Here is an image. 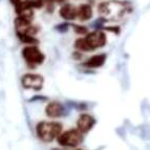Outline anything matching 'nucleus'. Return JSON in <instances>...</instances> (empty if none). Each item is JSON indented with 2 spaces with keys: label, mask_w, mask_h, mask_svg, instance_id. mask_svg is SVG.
<instances>
[{
  "label": "nucleus",
  "mask_w": 150,
  "mask_h": 150,
  "mask_svg": "<svg viewBox=\"0 0 150 150\" xmlns=\"http://www.w3.org/2000/svg\"><path fill=\"white\" fill-rule=\"evenodd\" d=\"M26 3L30 5V8H40L43 5V0H25Z\"/></svg>",
  "instance_id": "dca6fc26"
},
{
  "label": "nucleus",
  "mask_w": 150,
  "mask_h": 150,
  "mask_svg": "<svg viewBox=\"0 0 150 150\" xmlns=\"http://www.w3.org/2000/svg\"><path fill=\"white\" fill-rule=\"evenodd\" d=\"M85 40L87 42L88 46H89V50H97V48L103 47L107 42V38H106V35L103 32L95 30V32L89 33L86 35Z\"/></svg>",
  "instance_id": "39448f33"
},
{
  "label": "nucleus",
  "mask_w": 150,
  "mask_h": 150,
  "mask_svg": "<svg viewBox=\"0 0 150 150\" xmlns=\"http://www.w3.org/2000/svg\"><path fill=\"white\" fill-rule=\"evenodd\" d=\"M16 6V13L18 14L19 17H23L28 20H32L33 17V8H30V5L26 3V1H20Z\"/></svg>",
  "instance_id": "9d476101"
},
{
  "label": "nucleus",
  "mask_w": 150,
  "mask_h": 150,
  "mask_svg": "<svg viewBox=\"0 0 150 150\" xmlns=\"http://www.w3.org/2000/svg\"><path fill=\"white\" fill-rule=\"evenodd\" d=\"M15 28L17 34H25V35L35 36L39 28L35 25H32L30 20L18 16L15 19Z\"/></svg>",
  "instance_id": "423d86ee"
},
{
  "label": "nucleus",
  "mask_w": 150,
  "mask_h": 150,
  "mask_svg": "<svg viewBox=\"0 0 150 150\" xmlns=\"http://www.w3.org/2000/svg\"><path fill=\"white\" fill-rule=\"evenodd\" d=\"M75 47L78 48L81 52H89V46L86 42L85 38H79L75 42Z\"/></svg>",
  "instance_id": "4468645a"
},
{
  "label": "nucleus",
  "mask_w": 150,
  "mask_h": 150,
  "mask_svg": "<svg viewBox=\"0 0 150 150\" xmlns=\"http://www.w3.org/2000/svg\"><path fill=\"white\" fill-rule=\"evenodd\" d=\"M58 143L61 146L65 147H77L83 141L82 132L78 129H69L65 132L61 133L57 138Z\"/></svg>",
  "instance_id": "7ed1b4c3"
},
{
  "label": "nucleus",
  "mask_w": 150,
  "mask_h": 150,
  "mask_svg": "<svg viewBox=\"0 0 150 150\" xmlns=\"http://www.w3.org/2000/svg\"><path fill=\"white\" fill-rule=\"evenodd\" d=\"M60 16L66 20H74L76 17H78V8H76L73 4L67 3L61 8Z\"/></svg>",
  "instance_id": "9b49d317"
},
{
  "label": "nucleus",
  "mask_w": 150,
  "mask_h": 150,
  "mask_svg": "<svg viewBox=\"0 0 150 150\" xmlns=\"http://www.w3.org/2000/svg\"><path fill=\"white\" fill-rule=\"evenodd\" d=\"M36 100H46V98L45 97H41V96H35L34 98H32L30 100V102H34Z\"/></svg>",
  "instance_id": "a211bd4d"
},
{
  "label": "nucleus",
  "mask_w": 150,
  "mask_h": 150,
  "mask_svg": "<svg viewBox=\"0 0 150 150\" xmlns=\"http://www.w3.org/2000/svg\"><path fill=\"white\" fill-rule=\"evenodd\" d=\"M22 85L28 89L40 90L43 86V78L39 75L26 74L22 77Z\"/></svg>",
  "instance_id": "0eeeda50"
},
{
  "label": "nucleus",
  "mask_w": 150,
  "mask_h": 150,
  "mask_svg": "<svg viewBox=\"0 0 150 150\" xmlns=\"http://www.w3.org/2000/svg\"><path fill=\"white\" fill-rule=\"evenodd\" d=\"M22 56L24 58L25 62L28 63V66L32 68H35L36 65L42 64L45 59L44 55L36 46H26V47H24L22 50Z\"/></svg>",
  "instance_id": "20e7f679"
},
{
  "label": "nucleus",
  "mask_w": 150,
  "mask_h": 150,
  "mask_svg": "<svg viewBox=\"0 0 150 150\" xmlns=\"http://www.w3.org/2000/svg\"><path fill=\"white\" fill-rule=\"evenodd\" d=\"M64 106L59 102H50L45 109L46 115L50 118H59L64 115Z\"/></svg>",
  "instance_id": "1a4fd4ad"
},
{
  "label": "nucleus",
  "mask_w": 150,
  "mask_h": 150,
  "mask_svg": "<svg viewBox=\"0 0 150 150\" xmlns=\"http://www.w3.org/2000/svg\"><path fill=\"white\" fill-rule=\"evenodd\" d=\"M106 60V56L104 54H101V55H96L93 56V57L88 59L86 62H84V66L88 68H97V67H100L104 64Z\"/></svg>",
  "instance_id": "f8f14e48"
},
{
  "label": "nucleus",
  "mask_w": 150,
  "mask_h": 150,
  "mask_svg": "<svg viewBox=\"0 0 150 150\" xmlns=\"http://www.w3.org/2000/svg\"><path fill=\"white\" fill-rule=\"evenodd\" d=\"M17 36L23 43H26V44H36V43H38V40L34 36L25 35V34H17Z\"/></svg>",
  "instance_id": "2eb2a0df"
},
{
  "label": "nucleus",
  "mask_w": 150,
  "mask_h": 150,
  "mask_svg": "<svg viewBox=\"0 0 150 150\" xmlns=\"http://www.w3.org/2000/svg\"><path fill=\"white\" fill-rule=\"evenodd\" d=\"M99 14L106 20H119L126 12L125 4L121 1L110 0L107 2L100 3L98 6Z\"/></svg>",
  "instance_id": "f257e3e1"
},
{
  "label": "nucleus",
  "mask_w": 150,
  "mask_h": 150,
  "mask_svg": "<svg viewBox=\"0 0 150 150\" xmlns=\"http://www.w3.org/2000/svg\"><path fill=\"white\" fill-rule=\"evenodd\" d=\"M93 17V10L89 4H81L78 8V18L81 21H87Z\"/></svg>",
  "instance_id": "ddd939ff"
},
{
  "label": "nucleus",
  "mask_w": 150,
  "mask_h": 150,
  "mask_svg": "<svg viewBox=\"0 0 150 150\" xmlns=\"http://www.w3.org/2000/svg\"><path fill=\"white\" fill-rule=\"evenodd\" d=\"M48 1H50V2H57V3H62V2H64L65 0H48Z\"/></svg>",
  "instance_id": "6ab92c4d"
},
{
  "label": "nucleus",
  "mask_w": 150,
  "mask_h": 150,
  "mask_svg": "<svg viewBox=\"0 0 150 150\" xmlns=\"http://www.w3.org/2000/svg\"><path fill=\"white\" fill-rule=\"evenodd\" d=\"M95 123L96 120L91 115H87V113H84V115H81L79 117V119H78L77 127L82 133H86L93 127Z\"/></svg>",
  "instance_id": "6e6552de"
},
{
  "label": "nucleus",
  "mask_w": 150,
  "mask_h": 150,
  "mask_svg": "<svg viewBox=\"0 0 150 150\" xmlns=\"http://www.w3.org/2000/svg\"><path fill=\"white\" fill-rule=\"evenodd\" d=\"M74 28H75L76 33H78V34H81V35H83V34H86V33H87V28H84V26H79V25H74Z\"/></svg>",
  "instance_id": "f3484780"
},
{
  "label": "nucleus",
  "mask_w": 150,
  "mask_h": 150,
  "mask_svg": "<svg viewBox=\"0 0 150 150\" xmlns=\"http://www.w3.org/2000/svg\"><path fill=\"white\" fill-rule=\"evenodd\" d=\"M38 137L44 142H52L61 134L62 125L58 122H40L37 125Z\"/></svg>",
  "instance_id": "f03ea898"
},
{
  "label": "nucleus",
  "mask_w": 150,
  "mask_h": 150,
  "mask_svg": "<svg viewBox=\"0 0 150 150\" xmlns=\"http://www.w3.org/2000/svg\"><path fill=\"white\" fill-rule=\"evenodd\" d=\"M20 1H21V0H11V2H12L13 3V4H18V3H19V2H20Z\"/></svg>",
  "instance_id": "aec40b11"
}]
</instances>
